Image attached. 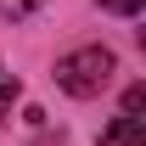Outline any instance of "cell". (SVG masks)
Here are the masks:
<instances>
[{"label": "cell", "instance_id": "6da1fadb", "mask_svg": "<svg viewBox=\"0 0 146 146\" xmlns=\"http://www.w3.org/2000/svg\"><path fill=\"white\" fill-rule=\"evenodd\" d=\"M112 73H118V56L107 45H84V51H68L56 62V84L68 96H79V101H90V96H101L112 84Z\"/></svg>", "mask_w": 146, "mask_h": 146}, {"label": "cell", "instance_id": "7a4b0ae2", "mask_svg": "<svg viewBox=\"0 0 146 146\" xmlns=\"http://www.w3.org/2000/svg\"><path fill=\"white\" fill-rule=\"evenodd\" d=\"M101 146H146V118H135V112H118V118L101 129Z\"/></svg>", "mask_w": 146, "mask_h": 146}, {"label": "cell", "instance_id": "3957f363", "mask_svg": "<svg viewBox=\"0 0 146 146\" xmlns=\"http://www.w3.org/2000/svg\"><path fill=\"white\" fill-rule=\"evenodd\" d=\"M11 101H17V79H11V73H0V124H6Z\"/></svg>", "mask_w": 146, "mask_h": 146}, {"label": "cell", "instance_id": "277c9868", "mask_svg": "<svg viewBox=\"0 0 146 146\" xmlns=\"http://www.w3.org/2000/svg\"><path fill=\"white\" fill-rule=\"evenodd\" d=\"M146 0H101V11H118V17H135Z\"/></svg>", "mask_w": 146, "mask_h": 146}, {"label": "cell", "instance_id": "5b68a950", "mask_svg": "<svg viewBox=\"0 0 146 146\" xmlns=\"http://www.w3.org/2000/svg\"><path fill=\"white\" fill-rule=\"evenodd\" d=\"M141 107H146V84H129V96H124V112H135V118H141Z\"/></svg>", "mask_w": 146, "mask_h": 146}]
</instances>
